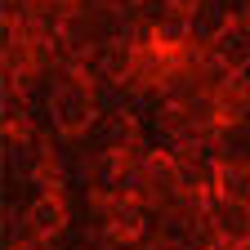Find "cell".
I'll return each mask as SVG.
<instances>
[{"label": "cell", "instance_id": "6da1fadb", "mask_svg": "<svg viewBox=\"0 0 250 250\" xmlns=\"http://www.w3.org/2000/svg\"><path fill=\"white\" fill-rule=\"evenodd\" d=\"M94 116V94L81 76H67L58 89H54V121L62 125V130H81V125H89Z\"/></svg>", "mask_w": 250, "mask_h": 250}, {"label": "cell", "instance_id": "7a4b0ae2", "mask_svg": "<svg viewBox=\"0 0 250 250\" xmlns=\"http://www.w3.org/2000/svg\"><path fill=\"white\" fill-rule=\"evenodd\" d=\"M174 183H179V179H174V170H170L166 161H152V166H147V188H152V197H170Z\"/></svg>", "mask_w": 250, "mask_h": 250}, {"label": "cell", "instance_id": "3957f363", "mask_svg": "<svg viewBox=\"0 0 250 250\" xmlns=\"http://www.w3.org/2000/svg\"><path fill=\"white\" fill-rule=\"evenodd\" d=\"M219 183H224V197H232V201H246L250 197V170H224V179H219Z\"/></svg>", "mask_w": 250, "mask_h": 250}, {"label": "cell", "instance_id": "277c9868", "mask_svg": "<svg viewBox=\"0 0 250 250\" xmlns=\"http://www.w3.org/2000/svg\"><path fill=\"white\" fill-rule=\"evenodd\" d=\"M241 250H250V241H246V246H241Z\"/></svg>", "mask_w": 250, "mask_h": 250}, {"label": "cell", "instance_id": "5b68a950", "mask_svg": "<svg viewBox=\"0 0 250 250\" xmlns=\"http://www.w3.org/2000/svg\"><path fill=\"white\" fill-rule=\"evenodd\" d=\"M130 5H134V0H130Z\"/></svg>", "mask_w": 250, "mask_h": 250}]
</instances>
